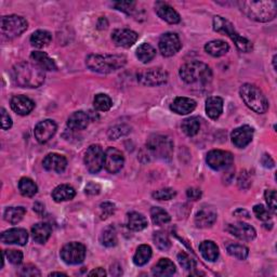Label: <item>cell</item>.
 I'll return each mask as SVG.
<instances>
[{"mask_svg": "<svg viewBox=\"0 0 277 277\" xmlns=\"http://www.w3.org/2000/svg\"><path fill=\"white\" fill-rule=\"evenodd\" d=\"M227 231L234 235L235 237H237L241 241L249 242L252 241L255 237V230L251 227V225L244 223V222H237L234 224H229L227 227Z\"/></svg>", "mask_w": 277, "mask_h": 277, "instance_id": "e0dca14e", "label": "cell"}, {"mask_svg": "<svg viewBox=\"0 0 277 277\" xmlns=\"http://www.w3.org/2000/svg\"><path fill=\"white\" fill-rule=\"evenodd\" d=\"M153 239H154V243H155V245H156V247L159 250L167 251L171 247V242H170L168 235L166 233H163V232L154 233Z\"/></svg>", "mask_w": 277, "mask_h": 277, "instance_id": "ee69618b", "label": "cell"}, {"mask_svg": "<svg viewBox=\"0 0 277 277\" xmlns=\"http://www.w3.org/2000/svg\"><path fill=\"white\" fill-rule=\"evenodd\" d=\"M34 211H36L37 213H43L45 211V206L43 204H40V202H35L34 205Z\"/></svg>", "mask_w": 277, "mask_h": 277, "instance_id": "91938a15", "label": "cell"}, {"mask_svg": "<svg viewBox=\"0 0 277 277\" xmlns=\"http://www.w3.org/2000/svg\"><path fill=\"white\" fill-rule=\"evenodd\" d=\"M170 108L179 115H187L196 108V102L191 98L179 97L172 102Z\"/></svg>", "mask_w": 277, "mask_h": 277, "instance_id": "cb8c5ba5", "label": "cell"}, {"mask_svg": "<svg viewBox=\"0 0 277 277\" xmlns=\"http://www.w3.org/2000/svg\"><path fill=\"white\" fill-rule=\"evenodd\" d=\"M127 58L120 54H90L86 59V65L99 74H110L124 67Z\"/></svg>", "mask_w": 277, "mask_h": 277, "instance_id": "3957f363", "label": "cell"}, {"mask_svg": "<svg viewBox=\"0 0 277 277\" xmlns=\"http://www.w3.org/2000/svg\"><path fill=\"white\" fill-rule=\"evenodd\" d=\"M156 56V50L150 44H142L137 49V58L142 63H149Z\"/></svg>", "mask_w": 277, "mask_h": 277, "instance_id": "f35d334b", "label": "cell"}, {"mask_svg": "<svg viewBox=\"0 0 277 277\" xmlns=\"http://www.w3.org/2000/svg\"><path fill=\"white\" fill-rule=\"evenodd\" d=\"M206 161L211 169L215 171H221L229 169L233 165L234 157L230 152L213 150L207 154Z\"/></svg>", "mask_w": 277, "mask_h": 277, "instance_id": "8fae6325", "label": "cell"}, {"mask_svg": "<svg viewBox=\"0 0 277 277\" xmlns=\"http://www.w3.org/2000/svg\"><path fill=\"white\" fill-rule=\"evenodd\" d=\"M115 212V205L112 202H103L101 204L100 206V217L102 220H105L108 217H110L112 214H114Z\"/></svg>", "mask_w": 277, "mask_h": 277, "instance_id": "c3c4849f", "label": "cell"}, {"mask_svg": "<svg viewBox=\"0 0 277 277\" xmlns=\"http://www.w3.org/2000/svg\"><path fill=\"white\" fill-rule=\"evenodd\" d=\"M127 225L130 230L139 232V231L144 230L147 227V220L142 213L131 212L128 214Z\"/></svg>", "mask_w": 277, "mask_h": 277, "instance_id": "d6a6232c", "label": "cell"}, {"mask_svg": "<svg viewBox=\"0 0 277 277\" xmlns=\"http://www.w3.org/2000/svg\"><path fill=\"white\" fill-rule=\"evenodd\" d=\"M178 261L182 268L187 271H192L196 268V262L186 252H180L178 254Z\"/></svg>", "mask_w": 277, "mask_h": 277, "instance_id": "f6af8a7d", "label": "cell"}, {"mask_svg": "<svg viewBox=\"0 0 277 277\" xmlns=\"http://www.w3.org/2000/svg\"><path fill=\"white\" fill-rule=\"evenodd\" d=\"M177 195L173 189H161L153 193V197L157 200H170Z\"/></svg>", "mask_w": 277, "mask_h": 277, "instance_id": "bcb514c9", "label": "cell"}, {"mask_svg": "<svg viewBox=\"0 0 277 277\" xmlns=\"http://www.w3.org/2000/svg\"><path fill=\"white\" fill-rule=\"evenodd\" d=\"M13 83L22 88H38L45 81V70L36 64L21 62L15 64L11 69Z\"/></svg>", "mask_w": 277, "mask_h": 277, "instance_id": "6da1fadb", "label": "cell"}, {"mask_svg": "<svg viewBox=\"0 0 277 277\" xmlns=\"http://www.w3.org/2000/svg\"><path fill=\"white\" fill-rule=\"evenodd\" d=\"M253 212L255 217L261 221H269L271 219V212L266 209L263 205H255L253 207Z\"/></svg>", "mask_w": 277, "mask_h": 277, "instance_id": "681fc988", "label": "cell"}, {"mask_svg": "<svg viewBox=\"0 0 277 277\" xmlns=\"http://www.w3.org/2000/svg\"><path fill=\"white\" fill-rule=\"evenodd\" d=\"M188 197L192 200H197L201 196V191L199 189H189L188 190Z\"/></svg>", "mask_w": 277, "mask_h": 277, "instance_id": "11a10c76", "label": "cell"}, {"mask_svg": "<svg viewBox=\"0 0 277 277\" xmlns=\"http://www.w3.org/2000/svg\"><path fill=\"white\" fill-rule=\"evenodd\" d=\"M43 166L47 171L62 173L67 166V159L57 153H51L44 158Z\"/></svg>", "mask_w": 277, "mask_h": 277, "instance_id": "ffe728a7", "label": "cell"}, {"mask_svg": "<svg viewBox=\"0 0 277 277\" xmlns=\"http://www.w3.org/2000/svg\"><path fill=\"white\" fill-rule=\"evenodd\" d=\"M155 10L157 15L170 24H177L180 22V15L171 6H169L166 3L158 2L155 5Z\"/></svg>", "mask_w": 277, "mask_h": 277, "instance_id": "603a6c76", "label": "cell"}, {"mask_svg": "<svg viewBox=\"0 0 277 277\" xmlns=\"http://www.w3.org/2000/svg\"><path fill=\"white\" fill-rule=\"evenodd\" d=\"M199 251L201 255L204 256V259H206L207 261H210V262H214L219 256L218 246L211 241L202 242L199 245Z\"/></svg>", "mask_w": 277, "mask_h": 277, "instance_id": "1f68e13d", "label": "cell"}, {"mask_svg": "<svg viewBox=\"0 0 277 277\" xmlns=\"http://www.w3.org/2000/svg\"><path fill=\"white\" fill-rule=\"evenodd\" d=\"M117 232L113 227L106 228L101 235V243L105 247H114L117 245Z\"/></svg>", "mask_w": 277, "mask_h": 277, "instance_id": "60d3db41", "label": "cell"}, {"mask_svg": "<svg viewBox=\"0 0 277 277\" xmlns=\"http://www.w3.org/2000/svg\"><path fill=\"white\" fill-rule=\"evenodd\" d=\"M151 218L155 225H162L170 222V214L160 207H153L151 209Z\"/></svg>", "mask_w": 277, "mask_h": 277, "instance_id": "ab89813d", "label": "cell"}, {"mask_svg": "<svg viewBox=\"0 0 277 277\" xmlns=\"http://www.w3.org/2000/svg\"><path fill=\"white\" fill-rule=\"evenodd\" d=\"M223 112V99L210 97L206 101V113L211 119H218Z\"/></svg>", "mask_w": 277, "mask_h": 277, "instance_id": "f1b7e54d", "label": "cell"}, {"mask_svg": "<svg viewBox=\"0 0 277 277\" xmlns=\"http://www.w3.org/2000/svg\"><path fill=\"white\" fill-rule=\"evenodd\" d=\"M26 213L24 207H9L5 211V220L11 224H17Z\"/></svg>", "mask_w": 277, "mask_h": 277, "instance_id": "74e56055", "label": "cell"}, {"mask_svg": "<svg viewBox=\"0 0 277 277\" xmlns=\"http://www.w3.org/2000/svg\"><path fill=\"white\" fill-rule=\"evenodd\" d=\"M61 258L70 265H76L83 263L86 258V247L80 243L73 242L66 244L61 250Z\"/></svg>", "mask_w": 277, "mask_h": 277, "instance_id": "30bf717a", "label": "cell"}, {"mask_svg": "<svg viewBox=\"0 0 277 277\" xmlns=\"http://www.w3.org/2000/svg\"><path fill=\"white\" fill-rule=\"evenodd\" d=\"M21 274L22 276H40L39 270L34 265H25L21 269Z\"/></svg>", "mask_w": 277, "mask_h": 277, "instance_id": "f5cc1de1", "label": "cell"}, {"mask_svg": "<svg viewBox=\"0 0 277 277\" xmlns=\"http://www.w3.org/2000/svg\"><path fill=\"white\" fill-rule=\"evenodd\" d=\"M0 239L6 245L24 246L28 241V234L24 229H10L2 234Z\"/></svg>", "mask_w": 277, "mask_h": 277, "instance_id": "44dd1931", "label": "cell"}, {"mask_svg": "<svg viewBox=\"0 0 277 277\" xmlns=\"http://www.w3.org/2000/svg\"><path fill=\"white\" fill-rule=\"evenodd\" d=\"M228 252L230 255L234 256V258L238 260H245L247 259V256L249 254L248 248L244 245H238V244H231L228 246L227 248Z\"/></svg>", "mask_w": 277, "mask_h": 277, "instance_id": "b9f144b4", "label": "cell"}, {"mask_svg": "<svg viewBox=\"0 0 277 277\" xmlns=\"http://www.w3.org/2000/svg\"><path fill=\"white\" fill-rule=\"evenodd\" d=\"M7 259L9 260L10 263H12L14 265H19L21 264L23 261V253L22 251L20 250H15V249H9L5 251Z\"/></svg>", "mask_w": 277, "mask_h": 277, "instance_id": "7dc6e473", "label": "cell"}, {"mask_svg": "<svg viewBox=\"0 0 277 277\" xmlns=\"http://www.w3.org/2000/svg\"><path fill=\"white\" fill-rule=\"evenodd\" d=\"M125 158L122 153L115 149L108 147L104 153V168L109 173H117L124 167Z\"/></svg>", "mask_w": 277, "mask_h": 277, "instance_id": "5bb4252c", "label": "cell"}, {"mask_svg": "<svg viewBox=\"0 0 277 277\" xmlns=\"http://www.w3.org/2000/svg\"><path fill=\"white\" fill-rule=\"evenodd\" d=\"M57 124L51 119H46L38 122L35 127L34 133H35V138L36 140L44 144V143H47L51 138H52L56 132H57Z\"/></svg>", "mask_w": 277, "mask_h": 277, "instance_id": "2e32d148", "label": "cell"}, {"mask_svg": "<svg viewBox=\"0 0 277 277\" xmlns=\"http://www.w3.org/2000/svg\"><path fill=\"white\" fill-rule=\"evenodd\" d=\"M152 273L154 276L157 277L171 276L176 273V265H174V263L171 260L167 258L160 259L156 263V265L152 269Z\"/></svg>", "mask_w": 277, "mask_h": 277, "instance_id": "4316f807", "label": "cell"}, {"mask_svg": "<svg viewBox=\"0 0 277 277\" xmlns=\"http://www.w3.org/2000/svg\"><path fill=\"white\" fill-rule=\"evenodd\" d=\"M52 233V228L49 223H37L32 228V236L35 242L39 244H45Z\"/></svg>", "mask_w": 277, "mask_h": 277, "instance_id": "83f0119b", "label": "cell"}, {"mask_svg": "<svg viewBox=\"0 0 277 277\" xmlns=\"http://www.w3.org/2000/svg\"><path fill=\"white\" fill-rule=\"evenodd\" d=\"M84 160L90 173H98L104 166V152L98 144L91 145L85 153Z\"/></svg>", "mask_w": 277, "mask_h": 277, "instance_id": "7c38bea8", "label": "cell"}, {"mask_svg": "<svg viewBox=\"0 0 277 277\" xmlns=\"http://www.w3.org/2000/svg\"><path fill=\"white\" fill-rule=\"evenodd\" d=\"M215 221H217V211L211 206H204L195 215V224L200 229L212 227Z\"/></svg>", "mask_w": 277, "mask_h": 277, "instance_id": "d6986e66", "label": "cell"}, {"mask_svg": "<svg viewBox=\"0 0 277 277\" xmlns=\"http://www.w3.org/2000/svg\"><path fill=\"white\" fill-rule=\"evenodd\" d=\"M10 105H11V108L13 109V112H15L16 114L21 116L28 115L29 113L35 108L34 101L25 96L13 97L11 99V102H10Z\"/></svg>", "mask_w": 277, "mask_h": 277, "instance_id": "7402d4cb", "label": "cell"}, {"mask_svg": "<svg viewBox=\"0 0 277 277\" xmlns=\"http://www.w3.org/2000/svg\"><path fill=\"white\" fill-rule=\"evenodd\" d=\"M30 59L33 60L34 64L39 66L43 70H57L56 62L46 52L34 51V52L30 54Z\"/></svg>", "mask_w": 277, "mask_h": 277, "instance_id": "484cf974", "label": "cell"}, {"mask_svg": "<svg viewBox=\"0 0 277 277\" xmlns=\"http://www.w3.org/2000/svg\"><path fill=\"white\" fill-rule=\"evenodd\" d=\"M181 128L187 136H189V137L196 136L197 133L199 132V128H200L199 119L197 117H190V118L184 119L182 121Z\"/></svg>", "mask_w": 277, "mask_h": 277, "instance_id": "8d00e7d4", "label": "cell"}, {"mask_svg": "<svg viewBox=\"0 0 277 277\" xmlns=\"http://www.w3.org/2000/svg\"><path fill=\"white\" fill-rule=\"evenodd\" d=\"M138 81L143 86L157 87L167 83L168 73L162 68H149L139 71Z\"/></svg>", "mask_w": 277, "mask_h": 277, "instance_id": "9c48e42d", "label": "cell"}, {"mask_svg": "<svg viewBox=\"0 0 277 277\" xmlns=\"http://www.w3.org/2000/svg\"><path fill=\"white\" fill-rule=\"evenodd\" d=\"M261 162H262V165L265 168H273L274 167V160L271 158L270 155H268V154H265V155H263V157L261 159Z\"/></svg>", "mask_w": 277, "mask_h": 277, "instance_id": "9f6ffc18", "label": "cell"}, {"mask_svg": "<svg viewBox=\"0 0 277 277\" xmlns=\"http://www.w3.org/2000/svg\"><path fill=\"white\" fill-rule=\"evenodd\" d=\"M213 29H214V32L229 36L232 39V42H234L235 46L237 47V49L242 51V52H245V53L250 52L253 48L250 40L241 36L237 32H236L234 25L230 21H228L227 19H224L219 15L214 16Z\"/></svg>", "mask_w": 277, "mask_h": 277, "instance_id": "5b68a950", "label": "cell"}, {"mask_svg": "<svg viewBox=\"0 0 277 277\" xmlns=\"http://www.w3.org/2000/svg\"><path fill=\"white\" fill-rule=\"evenodd\" d=\"M117 10H120V11L125 12L127 14H132V12L135 11V3H129V2H119L114 4Z\"/></svg>", "mask_w": 277, "mask_h": 277, "instance_id": "816d5d0a", "label": "cell"}, {"mask_svg": "<svg viewBox=\"0 0 277 277\" xmlns=\"http://www.w3.org/2000/svg\"><path fill=\"white\" fill-rule=\"evenodd\" d=\"M51 39H52V36H51L49 32H47V30L39 29V30H36V32L33 33V35L30 36V44H32L33 47L42 49L49 46V44L51 43Z\"/></svg>", "mask_w": 277, "mask_h": 277, "instance_id": "836d02e7", "label": "cell"}, {"mask_svg": "<svg viewBox=\"0 0 277 277\" xmlns=\"http://www.w3.org/2000/svg\"><path fill=\"white\" fill-rule=\"evenodd\" d=\"M241 11L256 22H270L277 14V4L270 2H238Z\"/></svg>", "mask_w": 277, "mask_h": 277, "instance_id": "7a4b0ae2", "label": "cell"}, {"mask_svg": "<svg viewBox=\"0 0 277 277\" xmlns=\"http://www.w3.org/2000/svg\"><path fill=\"white\" fill-rule=\"evenodd\" d=\"M54 275H61V276H66V274L64 273H60V272H54V273H51L50 276H54Z\"/></svg>", "mask_w": 277, "mask_h": 277, "instance_id": "6125c7cd", "label": "cell"}, {"mask_svg": "<svg viewBox=\"0 0 277 277\" xmlns=\"http://www.w3.org/2000/svg\"><path fill=\"white\" fill-rule=\"evenodd\" d=\"M179 74L184 83L189 85L207 86L212 80L210 67L199 61H193L182 65Z\"/></svg>", "mask_w": 277, "mask_h": 277, "instance_id": "277c9868", "label": "cell"}, {"mask_svg": "<svg viewBox=\"0 0 277 277\" xmlns=\"http://www.w3.org/2000/svg\"><path fill=\"white\" fill-rule=\"evenodd\" d=\"M206 52L214 58H219L227 54L230 50V46L223 40H212L205 46Z\"/></svg>", "mask_w": 277, "mask_h": 277, "instance_id": "4dcf8cb0", "label": "cell"}, {"mask_svg": "<svg viewBox=\"0 0 277 277\" xmlns=\"http://www.w3.org/2000/svg\"><path fill=\"white\" fill-rule=\"evenodd\" d=\"M264 197L266 204L272 212H276L277 210V202H276V191L275 190H268L264 193Z\"/></svg>", "mask_w": 277, "mask_h": 277, "instance_id": "f907efd6", "label": "cell"}, {"mask_svg": "<svg viewBox=\"0 0 277 277\" xmlns=\"http://www.w3.org/2000/svg\"><path fill=\"white\" fill-rule=\"evenodd\" d=\"M158 47L163 57H172L179 52L182 48V44L177 34L166 33L160 37Z\"/></svg>", "mask_w": 277, "mask_h": 277, "instance_id": "4fadbf2b", "label": "cell"}, {"mask_svg": "<svg viewBox=\"0 0 277 277\" xmlns=\"http://www.w3.org/2000/svg\"><path fill=\"white\" fill-rule=\"evenodd\" d=\"M19 190L25 197H34L38 192L36 183L29 178H22L19 182Z\"/></svg>", "mask_w": 277, "mask_h": 277, "instance_id": "d590c367", "label": "cell"}, {"mask_svg": "<svg viewBox=\"0 0 277 277\" xmlns=\"http://www.w3.org/2000/svg\"><path fill=\"white\" fill-rule=\"evenodd\" d=\"M234 214L236 215V217H241V215H245V218H249V213L247 211H246V210H243V209L236 210L234 212Z\"/></svg>", "mask_w": 277, "mask_h": 277, "instance_id": "94428289", "label": "cell"}, {"mask_svg": "<svg viewBox=\"0 0 277 277\" xmlns=\"http://www.w3.org/2000/svg\"><path fill=\"white\" fill-rule=\"evenodd\" d=\"M89 121V115L83 110H78L68 117L67 127L71 130H84L88 127Z\"/></svg>", "mask_w": 277, "mask_h": 277, "instance_id": "d4e9b609", "label": "cell"}, {"mask_svg": "<svg viewBox=\"0 0 277 277\" xmlns=\"http://www.w3.org/2000/svg\"><path fill=\"white\" fill-rule=\"evenodd\" d=\"M12 127V119L9 116L7 110L2 108V128L3 130H8Z\"/></svg>", "mask_w": 277, "mask_h": 277, "instance_id": "db71d44e", "label": "cell"}, {"mask_svg": "<svg viewBox=\"0 0 277 277\" xmlns=\"http://www.w3.org/2000/svg\"><path fill=\"white\" fill-rule=\"evenodd\" d=\"M152 258V248L149 245H141L133 256V262L138 266L145 265Z\"/></svg>", "mask_w": 277, "mask_h": 277, "instance_id": "e575fe53", "label": "cell"}, {"mask_svg": "<svg viewBox=\"0 0 277 277\" xmlns=\"http://www.w3.org/2000/svg\"><path fill=\"white\" fill-rule=\"evenodd\" d=\"M76 195V191L73 187L67 186V184H62V186L57 187L52 191V198L57 202H62L71 200Z\"/></svg>", "mask_w": 277, "mask_h": 277, "instance_id": "f546056e", "label": "cell"}, {"mask_svg": "<svg viewBox=\"0 0 277 277\" xmlns=\"http://www.w3.org/2000/svg\"><path fill=\"white\" fill-rule=\"evenodd\" d=\"M244 103L258 114H264L269 109V102L263 92L251 84H245L239 90Z\"/></svg>", "mask_w": 277, "mask_h": 277, "instance_id": "8992f818", "label": "cell"}, {"mask_svg": "<svg viewBox=\"0 0 277 277\" xmlns=\"http://www.w3.org/2000/svg\"><path fill=\"white\" fill-rule=\"evenodd\" d=\"M86 193L91 194V195H97L100 193V187L98 186V184L90 183L86 188Z\"/></svg>", "mask_w": 277, "mask_h": 277, "instance_id": "6f0895ef", "label": "cell"}, {"mask_svg": "<svg viewBox=\"0 0 277 277\" xmlns=\"http://www.w3.org/2000/svg\"><path fill=\"white\" fill-rule=\"evenodd\" d=\"M106 275V272L104 271V269H102V268H98L94 271H91L89 273V276H99V277H103Z\"/></svg>", "mask_w": 277, "mask_h": 277, "instance_id": "680465c9", "label": "cell"}, {"mask_svg": "<svg viewBox=\"0 0 277 277\" xmlns=\"http://www.w3.org/2000/svg\"><path fill=\"white\" fill-rule=\"evenodd\" d=\"M139 35L128 28L116 29L112 34V40L117 47L130 48L137 43Z\"/></svg>", "mask_w": 277, "mask_h": 277, "instance_id": "9a60e30c", "label": "cell"}, {"mask_svg": "<svg viewBox=\"0 0 277 277\" xmlns=\"http://www.w3.org/2000/svg\"><path fill=\"white\" fill-rule=\"evenodd\" d=\"M147 150L153 156L160 159L170 158L173 152V143L166 136L156 135L150 138L147 142Z\"/></svg>", "mask_w": 277, "mask_h": 277, "instance_id": "ba28073f", "label": "cell"}, {"mask_svg": "<svg viewBox=\"0 0 277 277\" xmlns=\"http://www.w3.org/2000/svg\"><path fill=\"white\" fill-rule=\"evenodd\" d=\"M28 27L26 20L20 15H5L0 20V29L5 37L12 39L21 36Z\"/></svg>", "mask_w": 277, "mask_h": 277, "instance_id": "52a82bcc", "label": "cell"}, {"mask_svg": "<svg viewBox=\"0 0 277 277\" xmlns=\"http://www.w3.org/2000/svg\"><path fill=\"white\" fill-rule=\"evenodd\" d=\"M253 132H254L253 129L247 125L234 129L233 132L231 133L233 144L239 149L246 147L252 141Z\"/></svg>", "mask_w": 277, "mask_h": 277, "instance_id": "ac0fdd59", "label": "cell"}, {"mask_svg": "<svg viewBox=\"0 0 277 277\" xmlns=\"http://www.w3.org/2000/svg\"><path fill=\"white\" fill-rule=\"evenodd\" d=\"M94 105H95L96 109H98L100 112H107L113 106V102H112V99L107 95L99 94L95 97Z\"/></svg>", "mask_w": 277, "mask_h": 277, "instance_id": "7bdbcfd3", "label": "cell"}]
</instances>
